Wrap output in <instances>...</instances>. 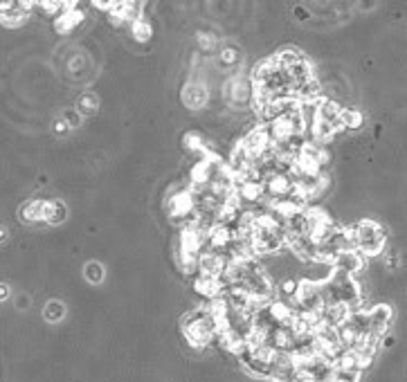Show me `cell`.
I'll use <instances>...</instances> for the list:
<instances>
[{"mask_svg":"<svg viewBox=\"0 0 407 382\" xmlns=\"http://www.w3.org/2000/svg\"><path fill=\"white\" fill-rule=\"evenodd\" d=\"M184 102H187L189 106H201L205 102V90L201 88V85H189L187 92H184Z\"/></svg>","mask_w":407,"mask_h":382,"instance_id":"cell-11","label":"cell"},{"mask_svg":"<svg viewBox=\"0 0 407 382\" xmlns=\"http://www.w3.org/2000/svg\"><path fill=\"white\" fill-rule=\"evenodd\" d=\"M43 205L45 201H30L25 207L20 209V218L25 220V223H41L43 220Z\"/></svg>","mask_w":407,"mask_h":382,"instance_id":"cell-7","label":"cell"},{"mask_svg":"<svg viewBox=\"0 0 407 382\" xmlns=\"http://www.w3.org/2000/svg\"><path fill=\"white\" fill-rule=\"evenodd\" d=\"M79 23H81V11H72V9L68 7L64 14H59L54 28H57L59 32H70L75 25H79Z\"/></svg>","mask_w":407,"mask_h":382,"instance_id":"cell-8","label":"cell"},{"mask_svg":"<svg viewBox=\"0 0 407 382\" xmlns=\"http://www.w3.org/2000/svg\"><path fill=\"white\" fill-rule=\"evenodd\" d=\"M64 315V306H61L59 302H50L47 304V311H45V317L50 319V322H57V319Z\"/></svg>","mask_w":407,"mask_h":382,"instance_id":"cell-12","label":"cell"},{"mask_svg":"<svg viewBox=\"0 0 407 382\" xmlns=\"http://www.w3.org/2000/svg\"><path fill=\"white\" fill-rule=\"evenodd\" d=\"M333 382H358V374L355 371H333Z\"/></svg>","mask_w":407,"mask_h":382,"instance_id":"cell-14","label":"cell"},{"mask_svg":"<svg viewBox=\"0 0 407 382\" xmlns=\"http://www.w3.org/2000/svg\"><path fill=\"white\" fill-rule=\"evenodd\" d=\"M131 32L135 41H149L151 39V25L144 18H138L135 23H131Z\"/></svg>","mask_w":407,"mask_h":382,"instance_id":"cell-10","label":"cell"},{"mask_svg":"<svg viewBox=\"0 0 407 382\" xmlns=\"http://www.w3.org/2000/svg\"><path fill=\"white\" fill-rule=\"evenodd\" d=\"M362 265H365V258L358 252H340L336 256V261H333V270H338V273L347 275V277H353L355 273H360Z\"/></svg>","mask_w":407,"mask_h":382,"instance_id":"cell-4","label":"cell"},{"mask_svg":"<svg viewBox=\"0 0 407 382\" xmlns=\"http://www.w3.org/2000/svg\"><path fill=\"white\" fill-rule=\"evenodd\" d=\"M43 220L45 223H64L66 220V205L59 201H45L43 205Z\"/></svg>","mask_w":407,"mask_h":382,"instance_id":"cell-6","label":"cell"},{"mask_svg":"<svg viewBox=\"0 0 407 382\" xmlns=\"http://www.w3.org/2000/svg\"><path fill=\"white\" fill-rule=\"evenodd\" d=\"M169 212L178 220H187L194 214V198L189 191H178L169 198Z\"/></svg>","mask_w":407,"mask_h":382,"instance_id":"cell-3","label":"cell"},{"mask_svg":"<svg viewBox=\"0 0 407 382\" xmlns=\"http://www.w3.org/2000/svg\"><path fill=\"white\" fill-rule=\"evenodd\" d=\"M367 319H369V335L382 340V335H385V330L389 328V322H391L389 306H385V304L374 306L372 311H367Z\"/></svg>","mask_w":407,"mask_h":382,"instance_id":"cell-2","label":"cell"},{"mask_svg":"<svg viewBox=\"0 0 407 382\" xmlns=\"http://www.w3.org/2000/svg\"><path fill=\"white\" fill-rule=\"evenodd\" d=\"M362 113H360V110H355V108H342L340 110V121H342V126L344 129H358V126H360L362 124Z\"/></svg>","mask_w":407,"mask_h":382,"instance_id":"cell-9","label":"cell"},{"mask_svg":"<svg viewBox=\"0 0 407 382\" xmlns=\"http://www.w3.org/2000/svg\"><path fill=\"white\" fill-rule=\"evenodd\" d=\"M220 61H225V64H234V61H237V52H234V50L220 52Z\"/></svg>","mask_w":407,"mask_h":382,"instance_id":"cell-15","label":"cell"},{"mask_svg":"<svg viewBox=\"0 0 407 382\" xmlns=\"http://www.w3.org/2000/svg\"><path fill=\"white\" fill-rule=\"evenodd\" d=\"M85 277H88V281H102V277H104L102 265L100 263H88V265H85Z\"/></svg>","mask_w":407,"mask_h":382,"instance_id":"cell-13","label":"cell"},{"mask_svg":"<svg viewBox=\"0 0 407 382\" xmlns=\"http://www.w3.org/2000/svg\"><path fill=\"white\" fill-rule=\"evenodd\" d=\"M7 294H9V288H7V286H3V283H0V299H5Z\"/></svg>","mask_w":407,"mask_h":382,"instance_id":"cell-16","label":"cell"},{"mask_svg":"<svg viewBox=\"0 0 407 382\" xmlns=\"http://www.w3.org/2000/svg\"><path fill=\"white\" fill-rule=\"evenodd\" d=\"M182 328H184V335L191 342V347H207L216 340V319L209 315L205 308H196L191 311L187 317L182 319Z\"/></svg>","mask_w":407,"mask_h":382,"instance_id":"cell-1","label":"cell"},{"mask_svg":"<svg viewBox=\"0 0 407 382\" xmlns=\"http://www.w3.org/2000/svg\"><path fill=\"white\" fill-rule=\"evenodd\" d=\"M196 290H199L203 297H207V299H214V297H218L220 292H223V283H220V279L218 277H205V275H199L196 277Z\"/></svg>","mask_w":407,"mask_h":382,"instance_id":"cell-5","label":"cell"}]
</instances>
